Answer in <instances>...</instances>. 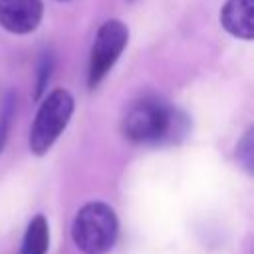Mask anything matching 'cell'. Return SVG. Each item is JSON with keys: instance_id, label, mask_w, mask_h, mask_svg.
Instances as JSON below:
<instances>
[{"instance_id": "6da1fadb", "label": "cell", "mask_w": 254, "mask_h": 254, "mask_svg": "<svg viewBox=\"0 0 254 254\" xmlns=\"http://www.w3.org/2000/svg\"><path fill=\"white\" fill-rule=\"evenodd\" d=\"M183 117L159 99L135 103L123 119V135L133 143H161L181 133Z\"/></svg>"}, {"instance_id": "7a4b0ae2", "label": "cell", "mask_w": 254, "mask_h": 254, "mask_svg": "<svg viewBox=\"0 0 254 254\" xmlns=\"http://www.w3.org/2000/svg\"><path fill=\"white\" fill-rule=\"evenodd\" d=\"M119 224L115 210L105 202L83 204L71 224V238L83 254H105L117 240Z\"/></svg>"}, {"instance_id": "3957f363", "label": "cell", "mask_w": 254, "mask_h": 254, "mask_svg": "<svg viewBox=\"0 0 254 254\" xmlns=\"http://www.w3.org/2000/svg\"><path fill=\"white\" fill-rule=\"evenodd\" d=\"M73 113V97L65 89H54L40 105L32 131H30V149L36 155H44L56 143L60 133L65 129Z\"/></svg>"}, {"instance_id": "277c9868", "label": "cell", "mask_w": 254, "mask_h": 254, "mask_svg": "<svg viewBox=\"0 0 254 254\" xmlns=\"http://www.w3.org/2000/svg\"><path fill=\"white\" fill-rule=\"evenodd\" d=\"M127 40H129V32L121 20H107L99 26L89 54V67H87L89 87H97L101 83V79L115 65L117 58L125 50Z\"/></svg>"}, {"instance_id": "5b68a950", "label": "cell", "mask_w": 254, "mask_h": 254, "mask_svg": "<svg viewBox=\"0 0 254 254\" xmlns=\"http://www.w3.org/2000/svg\"><path fill=\"white\" fill-rule=\"evenodd\" d=\"M42 20V0H0V24L14 34H28Z\"/></svg>"}, {"instance_id": "8992f818", "label": "cell", "mask_w": 254, "mask_h": 254, "mask_svg": "<svg viewBox=\"0 0 254 254\" xmlns=\"http://www.w3.org/2000/svg\"><path fill=\"white\" fill-rule=\"evenodd\" d=\"M220 22L232 36L250 40L254 36V0H226Z\"/></svg>"}, {"instance_id": "52a82bcc", "label": "cell", "mask_w": 254, "mask_h": 254, "mask_svg": "<svg viewBox=\"0 0 254 254\" xmlns=\"http://www.w3.org/2000/svg\"><path fill=\"white\" fill-rule=\"evenodd\" d=\"M50 244V232H48V222L42 214L34 216L26 228L24 240H22V250L20 254H46Z\"/></svg>"}, {"instance_id": "ba28073f", "label": "cell", "mask_w": 254, "mask_h": 254, "mask_svg": "<svg viewBox=\"0 0 254 254\" xmlns=\"http://www.w3.org/2000/svg\"><path fill=\"white\" fill-rule=\"evenodd\" d=\"M52 69H54V58L52 54H44V58L40 60V65H38V79H36V91H34V97H40L50 81V75H52Z\"/></svg>"}, {"instance_id": "9c48e42d", "label": "cell", "mask_w": 254, "mask_h": 254, "mask_svg": "<svg viewBox=\"0 0 254 254\" xmlns=\"http://www.w3.org/2000/svg\"><path fill=\"white\" fill-rule=\"evenodd\" d=\"M14 105H16L14 97L8 95L6 105L2 109V115H0V153H2L6 139H8V133H10V125H12V117H14Z\"/></svg>"}, {"instance_id": "30bf717a", "label": "cell", "mask_w": 254, "mask_h": 254, "mask_svg": "<svg viewBox=\"0 0 254 254\" xmlns=\"http://www.w3.org/2000/svg\"><path fill=\"white\" fill-rule=\"evenodd\" d=\"M238 159L244 163L248 171H252V131H248L244 139L238 143Z\"/></svg>"}]
</instances>
